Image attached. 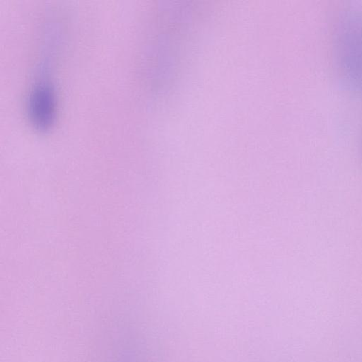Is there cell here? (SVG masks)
<instances>
[{
	"mask_svg": "<svg viewBox=\"0 0 362 362\" xmlns=\"http://www.w3.org/2000/svg\"><path fill=\"white\" fill-rule=\"evenodd\" d=\"M337 52L341 69L350 85L362 90V14L343 18L337 33Z\"/></svg>",
	"mask_w": 362,
	"mask_h": 362,
	"instance_id": "cell-1",
	"label": "cell"
},
{
	"mask_svg": "<svg viewBox=\"0 0 362 362\" xmlns=\"http://www.w3.org/2000/svg\"><path fill=\"white\" fill-rule=\"evenodd\" d=\"M28 117L39 130L48 129L55 114V102L52 88L46 82L36 84L30 91L27 103Z\"/></svg>",
	"mask_w": 362,
	"mask_h": 362,
	"instance_id": "cell-2",
	"label": "cell"
}]
</instances>
